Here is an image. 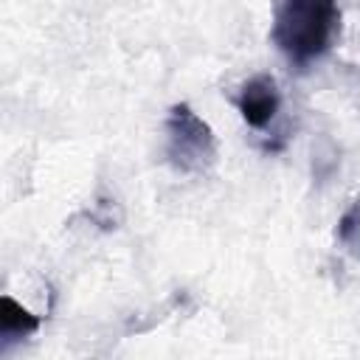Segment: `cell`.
I'll list each match as a JSON object with an SVG mask.
<instances>
[{"label": "cell", "instance_id": "obj_1", "mask_svg": "<svg viewBox=\"0 0 360 360\" xmlns=\"http://www.w3.org/2000/svg\"><path fill=\"white\" fill-rule=\"evenodd\" d=\"M340 31L338 0H281L273 20V42L295 65L321 59Z\"/></svg>", "mask_w": 360, "mask_h": 360}, {"label": "cell", "instance_id": "obj_2", "mask_svg": "<svg viewBox=\"0 0 360 360\" xmlns=\"http://www.w3.org/2000/svg\"><path fill=\"white\" fill-rule=\"evenodd\" d=\"M166 160L180 174H200L217 160V138L208 121H202L186 101L172 104L166 124Z\"/></svg>", "mask_w": 360, "mask_h": 360}, {"label": "cell", "instance_id": "obj_3", "mask_svg": "<svg viewBox=\"0 0 360 360\" xmlns=\"http://www.w3.org/2000/svg\"><path fill=\"white\" fill-rule=\"evenodd\" d=\"M236 107L248 127H253V129L270 127L281 107V93H278L276 79L270 73H259V76L248 79L236 96Z\"/></svg>", "mask_w": 360, "mask_h": 360}, {"label": "cell", "instance_id": "obj_4", "mask_svg": "<svg viewBox=\"0 0 360 360\" xmlns=\"http://www.w3.org/2000/svg\"><path fill=\"white\" fill-rule=\"evenodd\" d=\"M39 315H31L22 304H17L11 295L0 298V338H3V352L17 343L25 340L28 335H34L39 329Z\"/></svg>", "mask_w": 360, "mask_h": 360}, {"label": "cell", "instance_id": "obj_5", "mask_svg": "<svg viewBox=\"0 0 360 360\" xmlns=\"http://www.w3.org/2000/svg\"><path fill=\"white\" fill-rule=\"evenodd\" d=\"M338 242L360 259V197L343 211L340 222H338Z\"/></svg>", "mask_w": 360, "mask_h": 360}]
</instances>
